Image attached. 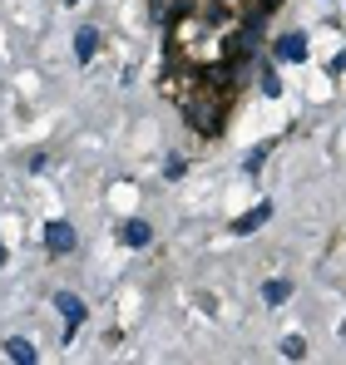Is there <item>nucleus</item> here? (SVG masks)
Masks as SVG:
<instances>
[{"label":"nucleus","instance_id":"1","mask_svg":"<svg viewBox=\"0 0 346 365\" xmlns=\"http://www.w3.org/2000/svg\"><path fill=\"white\" fill-rule=\"evenodd\" d=\"M178 109H183V119H188L203 138L223 134V124H228V94L213 89V85H203V75H198L193 94H183V99H178Z\"/></svg>","mask_w":346,"mask_h":365},{"label":"nucleus","instance_id":"2","mask_svg":"<svg viewBox=\"0 0 346 365\" xmlns=\"http://www.w3.org/2000/svg\"><path fill=\"white\" fill-rule=\"evenodd\" d=\"M45 252L50 257H65V252H75V227L70 222H45Z\"/></svg>","mask_w":346,"mask_h":365},{"label":"nucleus","instance_id":"3","mask_svg":"<svg viewBox=\"0 0 346 365\" xmlns=\"http://www.w3.org/2000/svg\"><path fill=\"white\" fill-rule=\"evenodd\" d=\"M272 60H282V65H302V60H307V35H302V30L282 35V40L272 45Z\"/></svg>","mask_w":346,"mask_h":365},{"label":"nucleus","instance_id":"4","mask_svg":"<svg viewBox=\"0 0 346 365\" xmlns=\"http://www.w3.org/2000/svg\"><path fill=\"white\" fill-rule=\"evenodd\" d=\"M267 217H272V202H267V197H262V202H257V207H247V212H242V217H237V222H232V232H237V237H247V232H257V227H262V222H267Z\"/></svg>","mask_w":346,"mask_h":365},{"label":"nucleus","instance_id":"5","mask_svg":"<svg viewBox=\"0 0 346 365\" xmlns=\"http://www.w3.org/2000/svg\"><path fill=\"white\" fill-rule=\"evenodd\" d=\"M55 306H60L65 326H85V301H80L75 291H60V296H55Z\"/></svg>","mask_w":346,"mask_h":365},{"label":"nucleus","instance_id":"6","mask_svg":"<svg viewBox=\"0 0 346 365\" xmlns=\"http://www.w3.org/2000/svg\"><path fill=\"white\" fill-rule=\"evenodd\" d=\"M75 55H80V60H94V55H99V30H94V25H85V30L75 35Z\"/></svg>","mask_w":346,"mask_h":365},{"label":"nucleus","instance_id":"7","mask_svg":"<svg viewBox=\"0 0 346 365\" xmlns=\"http://www.w3.org/2000/svg\"><path fill=\"white\" fill-rule=\"evenodd\" d=\"M119 237H124V247H148V237H153V232H148V222H139V217H134V222H124V227H119Z\"/></svg>","mask_w":346,"mask_h":365},{"label":"nucleus","instance_id":"8","mask_svg":"<svg viewBox=\"0 0 346 365\" xmlns=\"http://www.w3.org/2000/svg\"><path fill=\"white\" fill-rule=\"evenodd\" d=\"M5 356L20 365H35V346L30 341H20V336H5Z\"/></svg>","mask_w":346,"mask_h":365},{"label":"nucleus","instance_id":"9","mask_svg":"<svg viewBox=\"0 0 346 365\" xmlns=\"http://www.w3.org/2000/svg\"><path fill=\"white\" fill-rule=\"evenodd\" d=\"M287 296H292V286H287V281H282V276H277V281H267V286H262V301H267V306H282V301H287Z\"/></svg>","mask_w":346,"mask_h":365},{"label":"nucleus","instance_id":"10","mask_svg":"<svg viewBox=\"0 0 346 365\" xmlns=\"http://www.w3.org/2000/svg\"><path fill=\"white\" fill-rule=\"evenodd\" d=\"M262 94H267V99H277V94H282V80H277L272 60H262Z\"/></svg>","mask_w":346,"mask_h":365},{"label":"nucleus","instance_id":"11","mask_svg":"<svg viewBox=\"0 0 346 365\" xmlns=\"http://www.w3.org/2000/svg\"><path fill=\"white\" fill-rule=\"evenodd\" d=\"M282 356H287V361H302V356H307V341H302V336H287V341H282Z\"/></svg>","mask_w":346,"mask_h":365},{"label":"nucleus","instance_id":"12","mask_svg":"<svg viewBox=\"0 0 346 365\" xmlns=\"http://www.w3.org/2000/svg\"><path fill=\"white\" fill-rule=\"evenodd\" d=\"M262 158H267V143H262V148H252V153L242 158V168H247V173H257V168H262Z\"/></svg>","mask_w":346,"mask_h":365},{"label":"nucleus","instance_id":"13","mask_svg":"<svg viewBox=\"0 0 346 365\" xmlns=\"http://www.w3.org/2000/svg\"><path fill=\"white\" fill-rule=\"evenodd\" d=\"M237 5H242V10H257V15H267V10H277L282 0H237Z\"/></svg>","mask_w":346,"mask_h":365},{"label":"nucleus","instance_id":"14","mask_svg":"<svg viewBox=\"0 0 346 365\" xmlns=\"http://www.w3.org/2000/svg\"><path fill=\"white\" fill-rule=\"evenodd\" d=\"M183 168H188V163H183L178 153H168V163H163V173H168V178H183Z\"/></svg>","mask_w":346,"mask_h":365},{"label":"nucleus","instance_id":"15","mask_svg":"<svg viewBox=\"0 0 346 365\" xmlns=\"http://www.w3.org/2000/svg\"><path fill=\"white\" fill-rule=\"evenodd\" d=\"M327 70H332V75H342V70H346V50H337V55L327 60Z\"/></svg>","mask_w":346,"mask_h":365},{"label":"nucleus","instance_id":"16","mask_svg":"<svg viewBox=\"0 0 346 365\" xmlns=\"http://www.w3.org/2000/svg\"><path fill=\"white\" fill-rule=\"evenodd\" d=\"M5 262H10V257H5V247H0V267H5Z\"/></svg>","mask_w":346,"mask_h":365}]
</instances>
